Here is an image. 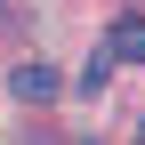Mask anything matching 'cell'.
Here are the masks:
<instances>
[{"mask_svg": "<svg viewBox=\"0 0 145 145\" xmlns=\"http://www.w3.org/2000/svg\"><path fill=\"white\" fill-rule=\"evenodd\" d=\"M8 97H24V105H57V97H65V72L32 57V65H16V72H8Z\"/></svg>", "mask_w": 145, "mask_h": 145, "instance_id": "cell-1", "label": "cell"}, {"mask_svg": "<svg viewBox=\"0 0 145 145\" xmlns=\"http://www.w3.org/2000/svg\"><path fill=\"white\" fill-rule=\"evenodd\" d=\"M105 57H113V65H145V16H113Z\"/></svg>", "mask_w": 145, "mask_h": 145, "instance_id": "cell-2", "label": "cell"}, {"mask_svg": "<svg viewBox=\"0 0 145 145\" xmlns=\"http://www.w3.org/2000/svg\"><path fill=\"white\" fill-rule=\"evenodd\" d=\"M105 81H113V57H105V48H97V57H89V65H81V81H72V89H89V97H97V89H105Z\"/></svg>", "mask_w": 145, "mask_h": 145, "instance_id": "cell-3", "label": "cell"}, {"mask_svg": "<svg viewBox=\"0 0 145 145\" xmlns=\"http://www.w3.org/2000/svg\"><path fill=\"white\" fill-rule=\"evenodd\" d=\"M0 24H8V0H0Z\"/></svg>", "mask_w": 145, "mask_h": 145, "instance_id": "cell-4", "label": "cell"}, {"mask_svg": "<svg viewBox=\"0 0 145 145\" xmlns=\"http://www.w3.org/2000/svg\"><path fill=\"white\" fill-rule=\"evenodd\" d=\"M137 145H145V121H137Z\"/></svg>", "mask_w": 145, "mask_h": 145, "instance_id": "cell-5", "label": "cell"}, {"mask_svg": "<svg viewBox=\"0 0 145 145\" xmlns=\"http://www.w3.org/2000/svg\"><path fill=\"white\" fill-rule=\"evenodd\" d=\"M81 145H97V137H81Z\"/></svg>", "mask_w": 145, "mask_h": 145, "instance_id": "cell-6", "label": "cell"}]
</instances>
